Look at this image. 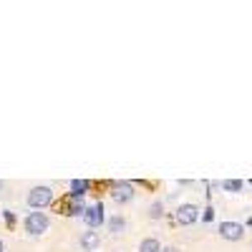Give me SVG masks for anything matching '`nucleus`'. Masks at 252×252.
<instances>
[{
    "label": "nucleus",
    "instance_id": "1",
    "mask_svg": "<svg viewBox=\"0 0 252 252\" xmlns=\"http://www.w3.org/2000/svg\"><path fill=\"white\" fill-rule=\"evenodd\" d=\"M53 202V189L51 187H33L28 192V204L35 209V212H40L43 207H48Z\"/></svg>",
    "mask_w": 252,
    "mask_h": 252
},
{
    "label": "nucleus",
    "instance_id": "2",
    "mask_svg": "<svg viewBox=\"0 0 252 252\" xmlns=\"http://www.w3.org/2000/svg\"><path fill=\"white\" fill-rule=\"evenodd\" d=\"M48 229V217L46 212H31L26 217V232L28 235H43Z\"/></svg>",
    "mask_w": 252,
    "mask_h": 252
},
{
    "label": "nucleus",
    "instance_id": "3",
    "mask_svg": "<svg viewBox=\"0 0 252 252\" xmlns=\"http://www.w3.org/2000/svg\"><path fill=\"white\" fill-rule=\"evenodd\" d=\"M134 187L129 184V182H114L111 184V197H114V202H119V204H126V202H131L134 199Z\"/></svg>",
    "mask_w": 252,
    "mask_h": 252
},
{
    "label": "nucleus",
    "instance_id": "4",
    "mask_svg": "<svg viewBox=\"0 0 252 252\" xmlns=\"http://www.w3.org/2000/svg\"><path fill=\"white\" fill-rule=\"evenodd\" d=\"M83 222H86L91 229H96V227H101L103 224V204L98 202V204H91V207H86L83 209Z\"/></svg>",
    "mask_w": 252,
    "mask_h": 252
},
{
    "label": "nucleus",
    "instance_id": "5",
    "mask_svg": "<svg viewBox=\"0 0 252 252\" xmlns=\"http://www.w3.org/2000/svg\"><path fill=\"white\" fill-rule=\"evenodd\" d=\"M197 217H199V207H197V204H182V207L177 209V222H179L182 227L194 224Z\"/></svg>",
    "mask_w": 252,
    "mask_h": 252
},
{
    "label": "nucleus",
    "instance_id": "6",
    "mask_svg": "<svg viewBox=\"0 0 252 252\" xmlns=\"http://www.w3.org/2000/svg\"><path fill=\"white\" fill-rule=\"evenodd\" d=\"M220 235L224 240H229V242H237V240L245 237V227L240 222H222L220 224Z\"/></svg>",
    "mask_w": 252,
    "mask_h": 252
},
{
    "label": "nucleus",
    "instance_id": "7",
    "mask_svg": "<svg viewBox=\"0 0 252 252\" xmlns=\"http://www.w3.org/2000/svg\"><path fill=\"white\" fill-rule=\"evenodd\" d=\"M98 245H101V237H98V232H94V229H89V232L81 235V247H83V250L91 252V250H96Z\"/></svg>",
    "mask_w": 252,
    "mask_h": 252
},
{
    "label": "nucleus",
    "instance_id": "8",
    "mask_svg": "<svg viewBox=\"0 0 252 252\" xmlns=\"http://www.w3.org/2000/svg\"><path fill=\"white\" fill-rule=\"evenodd\" d=\"M83 202H81V197H68V202H66V215H71V217H76V215H83Z\"/></svg>",
    "mask_w": 252,
    "mask_h": 252
},
{
    "label": "nucleus",
    "instance_id": "9",
    "mask_svg": "<svg viewBox=\"0 0 252 252\" xmlns=\"http://www.w3.org/2000/svg\"><path fill=\"white\" fill-rule=\"evenodd\" d=\"M89 187H91L89 179H73V182H71V194H73V197H83V194L89 192Z\"/></svg>",
    "mask_w": 252,
    "mask_h": 252
},
{
    "label": "nucleus",
    "instance_id": "10",
    "mask_svg": "<svg viewBox=\"0 0 252 252\" xmlns=\"http://www.w3.org/2000/svg\"><path fill=\"white\" fill-rule=\"evenodd\" d=\"M161 250V245H159V240H154V237H146L141 245H139V252H159Z\"/></svg>",
    "mask_w": 252,
    "mask_h": 252
},
{
    "label": "nucleus",
    "instance_id": "11",
    "mask_svg": "<svg viewBox=\"0 0 252 252\" xmlns=\"http://www.w3.org/2000/svg\"><path fill=\"white\" fill-rule=\"evenodd\" d=\"M109 229H111V232H114V235H119V232H124V229H126V220H124L121 215H116V217H111V220H109Z\"/></svg>",
    "mask_w": 252,
    "mask_h": 252
},
{
    "label": "nucleus",
    "instance_id": "12",
    "mask_svg": "<svg viewBox=\"0 0 252 252\" xmlns=\"http://www.w3.org/2000/svg\"><path fill=\"white\" fill-rule=\"evenodd\" d=\"M149 217H152V220H161V217H164V204H161V202H154V204H152Z\"/></svg>",
    "mask_w": 252,
    "mask_h": 252
},
{
    "label": "nucleus",
    "instance_id": "13",
    "mask_svg": "<svg viewBox=\"0 0 252 252\" xmlns=\"http://www.w3.org/2000/svg\"><path fill=\"white\" fill-rule=\"evenodd\" d=\"M222 187L227 189V192H240L242 182H240V179H227V182H222Z\"/></svg>",
    "mask_w": 252,
    "mask_h": 252
},
{
    "label": "nucleus",
    "instance_id": "14",
    "mask_svg": "<svg viewBox=\"0 0 252 252\" xmlns=\"http://www.w3.org/2000/svg\"><path fill=\"white\" fill-rule=\"evenodd\" d=\"M215 220V212L212 209H204V222H212Z\"/></svg>",
    "mask_w": 252,
    "mask_h": 252
},
{
    "label": "nucleus",
    "instance_id": "15",
    "mask_svg": "<svg viewBox=\"0 0 252 252\" xmlns=\"http://www.w3.org/2000/svg\"><path fill=\"white\" fill-rule=\"evenodd\" d=\"M159 252H179V250H177V247H161Z\"/></svg>",
    "mask_w": 252,
    "mask_h": 252
},
{
    "label": "nucleus",
    "instance_id": "16",
    "mask_svg": "<svg viewBox=\"0 0 252 252\" xmlns=\"http://www.w3.org/2000/svg\"><path fill=\"white\" fill-rule=\"evenodd\" d=\"M0 252H5V245H3V240H0Z\"/></svg>",
    "mask_w": 252,
    "mask_h": 252
},
{
    "label": "nucleus",
    "instance_id": "17",
    "mask_svg": "<svg viewBox=\"0 0 252 252\" xmlns=\"http://www.w3.org/2000/svg\"><path fill=\"white\" fill-rule=\"evenodd\" d=\"M0 189H3V182H0Z\"/></svg>",
    "mask_w": 252,
    "mask_h": 252
}]
</instances>
